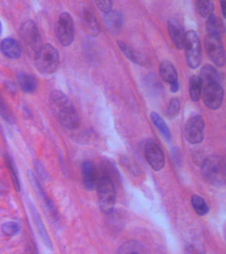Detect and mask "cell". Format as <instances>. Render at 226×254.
I'll use <instances>...</instances> for the list:
<instances>
[{
  "instance_id": "obj_1",
  "label": "cell",
  "mask_w": 226,
  "mask_h": 254,
  "mask_svg": "<svg viewBox=\"0 0 226 254\" xmlns=\"http://www.w3.org/2000/svg\"><path fill=\"white\" fill-rule=\"evenodd\" d=\"M49 104L53 115L65 128L73 130L80 126L78 111L69 97L63 91H53L49 95Z\"/></svg>"
},
{
  "instance_id": "obj_2",
  "label": "cell",
  "mask_w": 226,
  "mask_h": 254,
  "mask_svg": "<svg viewBox=\"0 0 226 254\" xmlns=\"http://www.w3.org/2000/svg\"><path fill=\"white\" fill-rule=\"evenodd\" d=\"M202 174L204 180L212 186H224L226 180L225 160L220 156L208 157L202 162Z\"/></svg>"
},
{
  "instance_id": "obj_3",
  "label": "cell",
  "mask_w": 226,
  "mask_h": 254,
  "mask_svg": "<svg viewBox=\"0 0 226 254\" xmlns=\"http://www.w3.org/2000/svg\"><path fill=\"white\" fill-rule=\"evenodd\" d=\"M35 67L42 74L51 75L56 72L60 64L58 51L50 44L42 45L34 56Z\"/></svg>"
},
{
  "instance_id": "obj_4",
  "label": "cell",
  "mask_w": 226,
  "mask_h": 254,
  "mask_svg": "<svg viewBox=\"0 0 226 254\" xmlns=\"http://www.w3.org/2000/svg\"><path fill=\"white\" fill-rule=\"evenodd\" d=\"M99 206L105 214L112 213L116 204V194L114 183L109 177H103L96 186Z\"/></svg>"
},
{
  "instance_id": "obj_5",
  "label": "cell",
  "mask_w": 226,
  "mask_h": 254,
  "mask_svg": "<svg viewBox=\"0 0 226 254\" xmlns=\"http://www.w3.org/2000/svg\"><path fill=\"white\" fill-rule=\"evenodd\" d=\"M19 35L21 41L28 51L35 56L41 45L38 28L32 20H27L21 26Z\"/></svg>"
},
{
  "instance_id": "obj_6",
  "label": "cell",
  "mask_w": 226,
  "mask_h": 254,
  "mask_svg": "<svg viewBox=\"0 0 226 254\" xmlns=\"http://www.w3.org/2000/svg\"><path fill=\"white\" fill-rule=\"evenodd\" d=\"M55 33L59 43L64 47H68L73 43L75 37V27L70 13L63 12L59 15L55 26Z\"/></svg>"
},
{
  "instance_id": "obj_7",
  "label": "cell",
  "mask_w": 226,
  "mask_h": 254,
  "mask_svg": "<svg viewBox=\"0 0 226 254\" xmlns=\"http://www.w3.org/2000/svg\"><path fill=\"white\" fill-rule=\"evenodd\" d=\"M184 48L185 49L186 61L192 69L199 66L201 61V45L197 33L193 30L186 32Z\"/></svg>"
},
{
  "instance_id": "obj_8",
  "label": "cell",
  "mask_w": 226,
  "mask_h": 254,
  "mask_svg": "<svg viewBox=\"0 0 226 254\" xmlns=\"http://www.w3.org/2000/svg\"><path fill=\"white\" fill-rule=\"evenodd\" d=\"M27 178H28L31 188L34 190L35 193L36 194L41 206L44 208L45 212L48 214V216H50L53 220L58 219V212H57L54 204L47 196L46 192H45L44 190L41 187L40 183L37 180L36 177L30 170H29L27 172Z\"/></svg>"
},
{
  "instance_id": "obj_9",
  "label": "cell",
  "mask_w": 226,
  "mask_h": 254,
  "mask_svg": "<svg viewBox=\"0 0 226 254\" xmlns=\"http://www.w3.org/2000/svg\"><path fill=\"white\" fill-rule=\"evenodd\" d=\"M204 47L209 59L218 67L225 65L226 57L221 37L208 35L204 40Z\"/></svg>"
},
{
  "instance_id": "obj_10",
  "label": "cell",
  "mask_w": 226,
  "mask_h": 254,
  "mask_svg": "<svg viewBox=\"0 0 226 254\" xmlns=\"http://www.w3.org/2000/svg\"><path fill=\"white\" fill-rule=\"evenodd\" d=\"M205 123L201 115H196L188 119L184 128V136L192 144H199L204 140Z\"/></svg>"
},
{
  "instance_id": "obj_11",
  "label": "cell",
  "mask_w": 226,
  "mask_h": 254,
  "mask_svg": "<svg viewBox=\"0 0 226 254\" xmlns=\"http://www.w3.org/2000/svg\"><path fill=\"white\" fill-rule=\"evenodd\" d=\"M145 155L151 167L156 172L164 168L165 157L159 145L152 138H149L145 144Z\"/></svg>"
},
{
  "instance_id": "obj_12",
  "label": "cell",
  "mask_w": 226,
  "mask_h": 254,
  "mask_svg": "<svg viewBox=\"0 0 226 254\" xmlns=\"http://www.w3.org/2000/svg\"><path fill=\"white\" fill-rule=\"evenodd\" d=\"M224 97L223 87L220 83H209L204 87L203 101L208 109L216 110L222 106Z\"/></svg>"
},
{
  "instance_id": "obj_13",
  "label": "cell",
  "mask_w": 226,
  "mask_h": 254,
  "mask_svg": "<svg viewBox=\"0 0 226 254\" xmlns=\"http://www.w3.org/2000/svg\"><path fill=\"white\" fill-rule=\"evenodd\" d=\"M82 182L85 189L88 190H92L96 189L99 178L98 171L94 164L90 161L82 163L81 166Z\"/></svg>"
},
{
  "instance_id": "obj_14",
  "label": "cell",
  "mask_w": 226,
  "mask_h": 254,
  "mask_svg": "<svg viewBox=\"0 0 226 254\" xmlns=\"http://www.w3.org/2000/svg\"><path fill=\"white\" fill-rule=\"evenodd\" d=\"M167 28L170 39L176 49H183L185 34L181 24L177 20L170 19L167 22Z\"/></svg>"
},
{
  "instance_id": "obj_15",
  "label": "cell",
  "mask_w": 226,
  "mask_h": 254,
  "mask_svg": "<svg viewBox=\"0 0 226 254\" xmlns=\"http://www.w3.org/2000/svg\"><path fill=\"white\" fill-rule=\"evenodd\" d=\"M81 17L83 27L86 33L92 37L98 36L100 33V28L93 10L90 7L84 8Z\"/></svg>"
},
{
  "instance_id": "obj_16",
  "label": "cell",
  "mask_w": 226,
  "mask_h": 254,
  "mask_svg": "<svg viewBox=\"0 0 226 254\" xmlns=\"http://www.w3.org/2000/svg\"><path fill=\"white\" fill-rule=\"evenodd\" d=\"M0 50L5 57L12 60L19 59L22 53L20 45L13 38L3 39L0 43Z\"/></svg>"
},
{
  "instance_id": "obj_17",
  "label": "cell",
  "mask_w": 226,
  "mask_h": 254,
  "mask_svg": "<svg viewBox=\"0 0 226 254\" xmlns=\"http://www.w3.org/2000/svg\"><path fill=\"white\" fill-rule=\"evenodd\" d=\"M160 77L166 83H172L178 81V72L173 64L168 60H164L160 63L159 67Z\"/></svg>"
},
{
  "instance_id": "obj_18",
  "label": "cell",
  "mask_w": 226,
  "mask_h": 254,
  "mask_svg": "<svg viewBox=\"0 0 226 254\" xmlns=\"http://www.w3.org/2000/svg\"><path fill=\"white\" fill-rule=\"evenodd\" d=\"M30 208L35 226H37V229L39 230V234H40L43 243L47 248L52 250L53 248L52 242H51L50 236H49L48 232L47 231L46 228L43 223L39 212H37L36 208L32 204H30Z\"/></svg>"
},
{
  "instance_id": "obj_19",
  "label": "cell",
  "mask_w": 226,
  "mask_h": 254,
  "mask_svg": "<svg viewBox=\"0 0 226 254\" xmlns=\"http://www.w3.org/2000/svg\"><path fill=\"white\" fill-rule=\"evenodd\" d=\"M202 83L206 85L209 83H220L222 79V74L215 67L210 64H206L202 67L200 76Z\"/></svg>"
},
{
  "instance_id": "obj_20",
  "label": "cell",
  "mask_w": 226,
  "mask_h": 254,
  "mask_svg": "<svg viewBox=\"0 0 226 254\" xmlns=\"http://www.w3.org/2000/svg\"><path fill=\"white\" fill-rule=\"evenodd\" d=\"M124 18L121 12L119 11H111L105 14L104 23L107 29L112 32H117L122 27Z\"/></svg>"
},
{
  "instance_id": "obj_21",
  "label": "cell",
  "mask_w": 226,
  "mask_h": 254,
  "mask_svg": "<svg viewBox=\"0 0 226 254\" xmlns=\"http://www.w3.org/2000/svg\"><path fill=\"white\" fill-rule=\"evenodd\" d=\"M206 29L208 35L221 37L224 32L223 21L218 15L212 13L207 18L206 22Z\"/></svg>"
},
{
  "instance_id": "obj_22",
  "label": "cell",
  "mask_w": 226,
  "mask_h": 254,
  "mask_svg": "<svg viewBox=\"0 0 226 254\" xmlns=\"http://www.w3.org/2000/svg\"><path fill=\"white\" fill-rule=\"evenodd\" d=\"M19 85L23 92L31 93L36 90L38 82L33 75L27 73H20L17 75Z\"/></svg>"
},
{
  "instance_id": "obj_23",
  "label": "cell",
  "mask_w": 226,
  "mask_h": 254,
  "mask_svg": "<svg viewBox=\"0 0 226 254\" xmlns=\"http://www.w3.org/2000/svg\"><path fill=\"white\" fill-rule=\"evenodd\" d=\"M117 43H118V47L121 51L123 52V53L128 58V60H130L132 63L136 64H144L145 63L144 58L134 48L131 47L128 43H125V42L120 41L117 42Z\"/></svg>"
},
{
  "instance_id": "obj_24",
  "label": "cell",
  "mask_w": 226,
  "mask_h": 254,
  "mask_svg": "<svg viewBox=\"0 0 226 254\" xmlns=\"http://www.w3.org/2000/svg\"><path fill=\"white\" fill-rule=\"evenodd\" d=\"M150 118L154 126L158 129L162 136H163L164 138L166 141H168V142H169L170 138H171V134H170V131L169 128H168V125H166L164 119L158 113L155 112L150 113Z\"/></svg>"
},
{
  "instance_id": "obj_25",
  "label": "cell",
  "mask_w": 226,
  "mask_h": 254,
  "mask_svg": "<svg viewBox=\"0 0 226 254\" xmlns=\"http://www.w3.org/2000/svg\"><path fill=\"white\" fill-rule=\"evenodd\" d=\"M202 87H203V83L199 76L193 75L191 77L189 83V94L190 99L194 102L199 101Z\"/></svg>"
},
{
  "instance_id": "obj_26",
  "label": "cell",
  "mask_w": 226,
  "mask_h": 254,
  "mask_svg": "<svg viewBox=\"0 0 226 254\" xmlns=\"http://www.w3.org/2000/svg\"><path fill=\"white\" fill-rule=\"evenodd\" d=\"M192 207L200 216L206 215L209 212V208L205 200L198 194H194L191 198Z\"/></svg>"
},
{
  "instance_id": "obj_27",
  "label": "cell",
  "mask_w": 226,
  "mask_h": 254,
  "mask_svg": "<svg viewBox=\"0 0 226 254\" xmlns=\"http://www.w3.org/2000/svg\"><path fill=\"white\" fill-rule=\"evenodd\" d=\"M4 160L7 168L8 169L9 174H10L11 180H12L15 190H16V191H19L21 190L20 182H19L16 169H15L13 160H11V157L8 154L5 155Z\"/></svg>"
},
{
  "instance_id": "obj_28",
  "label": "cell",
  "mask_w": 226,
  "mask_h": 254,
  "mask_svg": "<svg viewBox=\"0 0 226 254\" xmlns=\"http://www.w3.org/2000/svg\"><path fill=\"white\" fill-rule=\"evenodd\" d=\"M196 10L198 15L202 17L208 18L213 13L214 10L213 2L199 0L196 2Z\"/></svg>"
},
{
  "instance_id": "obj_29",
  "label": "cell",
  "mask_w": 226,
  "mask_h": 254,
  "mask_svg": "<svg viewBox=\"0 0 226 254\" xmlns=\"http://www.w3.org/2000/svg\"><path fill=\"white\" fill-rule=\"evenodd\" d=\"M1 230L5 236L12 237L19 233L20 226L16 222H7L1 226Z\"/></svg>"
},
{
  "instance_id": "obj_30",
  "label": "cell",
  "mask_w": 226,
  "mask_h": 254,
  "mask_svg": "<svg viewBox=\"0 0 226 254\" xmlns=\"http://www.w3.org/2000/svg\"><path fill=\"white\" fill-rule=\"evenodd\" d=\"M185 254H206L205 248L199 242H192L185 247Z\"/></svg>"
},
{
  "instance_id": "obj_31",
  "label": "cell",
  "mask_w": 226,
  "mask_h": 254,
  "mask_svg": "<svg viewBox=\"0 0 226 254\" xmlns=\"http://www.w3.org/2000/svg\"><path fill=\"white\" fill-rule=\"evenodd\" d=\"M180 109V103L179 100L176 98H173L170 101L168 105L167 115L170 119L175 118L179 113Z\"/></svg>"
},
{
  "instance_id": "obj_32",
  "label": "cell",
  "mask_w": 226,
  "mask_h": 254,
  "mask_svg": "<svg viewBox=\"0 0 226 254\" xmlns=\"http://www.w3.org/2000/svg\"><path fill=\"white\" fill-rule=\"evenodd\" d=\"M0 115L7 122L13 123V117L1 95H0Z\"/></svg>"
},
{
  "instance_id": "obj_33",
  "label": "cell",
  "mask_w": 226,
  "mask_h": 254,
  "mask_svg": "<svg viewBox=\"0 0 226 254\" xmlns=\"http://www.w3.org/2000/svg\"><path fill=\"white\" fill-rule=\"evenodd\" d=\"M96 5L98 9L105 14L112 11L113 7V1H96Z\"/></svg>"
},
{
  "instance_id": "obj_34",
  "label": "cell",
  "mask_w": 226,
  "mask_h": 254,
  "mask_svg": "<svg viewBox=\"0 0 226 254\" xmlns=\"http://www.w3.org/2000/svg\"><path fill=\"white\" fill-rule=\"evenodd\" d=\"M35 170H36L37 174H39V176L41 178L45 179L47 177V173L45 171L44 166L39 161H36L35 163Z\"/></svg>"
},
{
  "instance_id": "obj_35",
  "label": "cell",
  "mask_w": 226,
  "mask_h": 254,
  "mask_svg": "<svg viewBox=\"0 0 226 254\" xmlns=\"http://www.w3.org/2000/svg\"><path fill=\"white\" fill-rule=\"evenodd\" d=\"M179 83H178V81H176V82L170 84V91L172 93L178 92V91L179 90Z\"/></svg>"
},
{
  "instance_id": "obj_36",
  "label": "cell",
  "mask_w": 226,
  "mask_h": 254,
  "mask_svg": "<svg viewBox=\"0 0 226 254\" xmlns=\"http://www.w3.org/2000/svg\"><path fill=\"white\" fill-rule=\"evenodd\" d=\"M226 2L225 1H220V7H221L222 13L224 17H226Z\"/></svg>"
},
{
  "instance_id": "obj_37",
  "label": "cell",
  "mask_w": 226,
  "mask_h": 254,
  "mask_svg": "<svg viewBox=\"0 0 226 254\" xmlns=\"http://www.w3.org/2000/svg\"><path fill=\"white\" fill-rule=\"evenodd\" d=\"M33 254H39L38 252H37L36 247L33 248Z\"/></svg>"
},
{
  "instance_id": "obj_38",
  "label": "cell",
  "mask_w": 226,
  "mask_h": 254,
  "mask_svg": "<svg viewBox=\"0 0 226 254\" xmlns=\"http://www.w3.org/2000/svg\"><path fill=\"white\" fill-rule=\"evenodd\" d=\"M1 31H2V27H1V21H0V35H1Z\"/></svg>"
},
{
  "instance_id": "obj_39",
  "label": "cell",
  "mask_w": 226,
  "mask_h": 254,
  "mask_svg": "<svg viewBox=\"0 0 226 254\" xmlns=\"http://www.w3.org/2000/svg\"><path fill=\"white\" fill-rule=\"evenodd\" d=\"M130 254H140V253H138V252H134V253H132Z\"/></svg>"
}]
</instances>
